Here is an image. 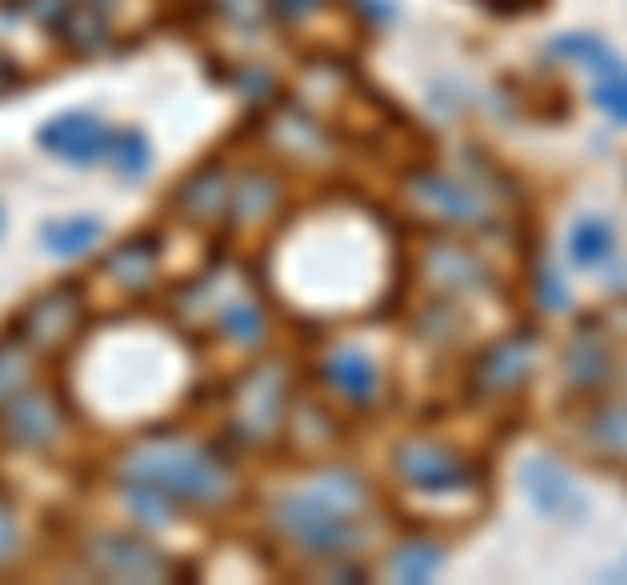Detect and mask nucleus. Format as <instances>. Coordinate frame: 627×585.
Here are the masks:
<instances>
[{
	"mask_svg": "<svg viewBox=\"0 0 627 585\" xmlns=\"http://www.w3.org/2000/svg\"><path fill=\"white\" fill-rule=\"evenodd\" d=\"M366 512L371 486L351 471H319L304 486H288L267 507L272 528L309 559H345L366 544Z\"/></svg>",
	"mask_w": 627,
	"mask_h": 585,
	"instance_id": "obj_1",
	"label": "nucleus"
},
{
	"mask_svg": "<svg viewBox=\"0 0 627 585\" xmlns=\"http://www.w3.org/2000/svg\"><path fill=\"white\" fill-rule=\"evenodd\" d=\"M121 481L152 486L168 502H189V507H225L230 491H236V481H230V471L215 455H204L199 444H183V439L136 444L121 460Z\"/></svg>",
	"mask_w": 627,
	"mask_h": 585,
	"instance_id": "obj_2",
	"label": "nucleus"
},
{
	"mask_svg": "<svg viewBox=\"0 0 627 585\" xmlns=\"http://www.w3.org/2000/svg\"><path fill=\"white\" fill-rule=\"evenodd\" d=\"M392 476H398L408 491H424V497H434V491H471L476 486V465L450 450V444L439 439H403L398 450H392Z\"/></svg>",
	"mask_w": 627,
	"mask_h": 585,
	"instance_id": "obj_3",
	"label": "nucleus"
},
{
	"mask_svg": "<svg viewBox=\"0 0 627 585\" xmlns=\"http://www.w3.org/2000/svg\"><path fill=\"white\" fill-rule=\"evenodd\" d=\"M533 356H539V330H513L492 340L476 356L471 366V392L476 397H513L528 387V371H533Z\"/></svg>",
	"mask_w": 627,
	"mask_h": 585,
	"instance_id": "obj_4",
	"label": "nucleus"
},
{
	"mask_svg": "<svg viewBox=\"0 0 627 585\" xmlns=\"http://www.w3.org/2000/svg\"><path fill=\"white\" fill-rule=\"evenodd\" d=\"M84 554L105 580H173L178 575V565L157 544L131 538V533H95L84 544Z\"/></svg>",
	"mask_w": 627,
	"mask_h": 585,
	"instance_id": "obj_5",
	"label": "nucleus"
},
{
	"mask_svg": "<svg viewBox=\"0 0 627 585\" xmlns=\"http://www.w3.org/2000/svg\"><path fill=\"white\" fill-rule=\"evenodd\" d=\"M283 403H288V377L283 366H257L251 377H241L236 403H230V424L241 439H267L283 424Z\"/></svg>",
	"mask_w": 627,
	"mask_h": 585,
	"instance_id": "obj_6",
	"label": "nucleus"
},
{
	"mask_svg": "<svg viewBox=\"0 0 627 585\" xmlns=\"http://www.w3.org/2000/svg\"><path fill=\"white\" fill-rule=\"evenodd\" d=\"M518 486H523V497L533 502V512H544V518L586 523V497H580V486L565 476V465L554 455H528L518 465Z\"/></svg>",
	"mask_w": 627,
	"mask_h": 585,
	"instance_id": "obj_7",
	"label": "nucleus"
},
{
	"mask_svg": "<svg viewBox=\"0 0 627 585\" xmlns=\"http://www.w3.org/2000/svg\"><path fill=\"white\" fill-rule=\"evenodd\" d=\"M79 319H84V298H79L74 283H63V288H53V293L32 298L16 330H21V340H27L32 350H63L68 340H74Z\"/></svg>",
	"mask_w": 627,
	"mask_h": 585,
	"instance_id": "obj_8",
	"label": "nucleus"
},
{
	"mask_svg": "<svg viewBox=\"0 0 627 585\" xmlns=\"http://www.w3.org/2000/svg\"><path fill=\"white\" fill-rule=\"evenodd\" d=\"M554 53H560V58H575V63H591V68H596V105L607 110L617 126H627V63L607 48V42L575 32V37H560V42H554Z\"/></svg>",
	"mask_w": 627,
	"mask_h": 585,
	"instance_id": "obj_9",
	"label": "nucleus"
},
{
	"mask_svg": "<svg viewBox=\"0 0 627 585\" xmlns=\"http://www.w3.org/2000/svg\"><path fill=\"white\" fill-rule=\"evenodd\" d=\"M319 382L330 387L345 408H371L377 403V392H382V371H377V361L366 356V350H356V345H340V350H330V356L319 361Z\"/></svg>",
	"mask_w": 627,
	"mask_h": 585,
	"instance_id": "obj_10",
	"label": "nucleus"
},
{
	"mask_svg": "<svg viewBox=\"0 0 627 585\" xmlns=\"http://www.w3.org/2000/svg\"><path fill=\"white\" fill-rule=\"evenodd\" d=\"M105 136H110V126L100 121V115L68 110V115H53V121L37 131V142H42V152L74 162V168H89V162L105 152Z\"/></svg>",
	"mask_w": 627,
	"mask_h": 585,
	"instance_id": "obj_11",
	"label": "nucleus"
},
{
	"mask_svg": "<svg viewBox=\"0 0 627 585\" xmlns=\"http://www.w3.org/2000/svg\"><path fill=\"white\" fill-rule=\"evenodd\" d=\"M408 199L424 209V215L445 220V225H481L486 220V199H476L471 189H460V183L439 178V173H413Z\"/></svg>",
	"mask_w": 627,
	"mask_h": 585,
	"instance_id": "obj_12",
	"label": "nucleus"
},
{
	"mask_svg": "<svg viewBox=\"0 0 627 585\" xmlns=\"http://www.w3.org/2000/svg\"><path fill=\"white\" fill-rule=\"evenodd\" d=\"M424 283L434 298H455V293H471L486 283V272L481 262L466 251V246H455V241H434L424 251Z\"/></svg>",
	"mask_w": 627,
	"mask_h": 585,
	"instance_id": "obj_13",
	"label": "nucleus"
},
{
	"mask_svg": "<svg viewBox=\"0 0 627 585\" xmlns=\"http://www.w3.org/2000/svg\"><path fill=\"white\" fill-rule=\"evenodd\" d=\"M612 350H607V335L596 330V324H580L570 350H565V371H570V387L575 392H601L612 382Z\"/></svg>",
	"mask_w": 627,
	"mask_h": 585,
	"instance_id": "obj_14",
	"label": "nucleus"
},
{
	"mask_svg": "<svg viewBox=\"0 0 627 585\" xmlns=\"http://www.w3.org/2000/svg\"><path fill=\"white\" fill-rule=\"evenodd\" d=\"M580 444L596 455L627 471V403H596L586 413V424H580Z\"/></svg>",
	"mask_w": 627,
	"mask_h": 585,
	"instance_id": "obj_15",
	"label": "nucleus"
},
{
	"mask_svg": "<svg viewBox=\"0 0 627 585\" xmlns=\"http://www.w3.org/2000/svg\"><path fill=\"white\" fill-rule=\"evenodd\" d=\"M183 215L189 220H204V225H215V220H230V173L225 168H204L199 178L183 183Z\"/></svg>",
	"mask_w": 627,
	"mask_h": 585,
	"instance_id": "obj_16",
	"label": "nucleus"
},
{
	"mask_svg": "<svg viewBox=\"0 0 627 585\" xmlns=\"http://www.w3.org/2000/svg\"><path fill=\"white\" fill-rule=\"evenodd\" d=\"M6 424H11V439H16V444H53L58 413H53V403H48L42 392H16Z\"/></svg>",
	"mask_w": 627,
	"mask_h": 585,
	"instance_id": "obj_17",
	"label": "nucleus"
},
{
	"mask_svg": "<svg viewBox=\"0 0 627 585\" xmlns=\"http://www.w3.org/2000/svg\"><path fill=\"white\" fill-rule=\"evenodd\" d=\"M387 570L398 580H408V585H424V580H434L439 570H445V544H434V538H408V544L392 549Z\"/></svg>",
	"mask_w": 627,
	"mask_h": 585,
	"instance_id": "obj_18",
	"label": "nucleus"
},
{
	"mask_svg": "<svg viewBox=\"0 0 627 585\" xmlns=\"http://www.w3.org/2000/svg\"><path fill=\"white\" fill-rule=\"evenodd\" d=\"M105 225L95 215H63V220H48L42 225V246L53 256H84L89 246H100Z\"/></svg>",
	"mask_w": 627,
	"mask_h": 585,
	"instance_id": "obj_19",
	"label": "nucleus"
},
{
	"mask_svg": "<svg viewBox=\"0 0 627 585\" xmlns=\"http://www.w3.org/2000/svg\"><path fill=\"white\" fill-rule=\"evenodd\" d=\"M152 272H157V251H152V241H126V246L105 262V277H110V283H121L126 293H147Z\"/></svg>",
	"mask_w": 627,
	"mask_h": 585,
	"instance_id": "obj_20",
	"label": "nucleus"
},
{
	"mask_svg": "<svg viewBox=\"0 0 627 585\" xmlns=\"http://www.w3.org/2000/svg\"><path fill=\"white\" fill-rule=\"evenodd\" d=\"M612 251H617V236H612L607 220H596V215L575 220V230H570V262L575 267H601Z\"/></svg>",
	"mask_w": 627,
	"mask_h": 585,
	"instance_id": "obj_21",
	"label": "nucleus"
},
{
	"mask_svg": "<svg viewBox=\"0 0 627 585\" xmlns=\"http://www.w3.org/2000/svg\"><path fill=\"white\" fill-rule=\"evenodd\" d=\"M272 204H277V183L267 173L230 178V220H262Z\"/></svg>",
	"mask_w": 627,
	"mask_h": 585,
	"instance_id": "obj_22",
	"label": "nucleus"
},
{
	"mask_svg": "<svg viewBox=\"0 0 627 585\" xmlns=\"http://www.w3.org/2000/svg\"><path fill=\"white\" fill-rule=\"evenodd\" d=\"M100 157H105L121 178H142V173L152 168V147H147V136H142V131H110Z\"/></svg>",
	"mask_w": 627,
	"mask_h": 585,
	"instance_id": "obj_23",
	"label": "nucleus"
},
{
	"mask_svg": "<svg viewBox=\"0 0 627 585\" xmlns=\"http://www.w3.org/2000/svg\"><path fill=\"white\" fill-rule=\"evenodd\" d=\"M220 335L236 340V345H262L267 340V319L257 303H230V309L220 314Z\"/></svg>",
	"mask_w": 627,
	"mask_h": 585,
	"instance_id": "obj_24",
	"label": "nucleus"
},
{
	"mask_svg": "<svg viewBox=\"0 0 627 585\" xmlns=\"http://www.w3.org/2000/svg\"><path fill=\"white\" fill-rule=\"evenodd\" d=\"M272 142H277V152L298 157V152H314V147H324V136H319V126L309 121V115H283V121L272 126Z\"/></svg>",
	"mask_w": 627,
	"mask_h": 585,
	"instance_id": "obj_25",
	"label": "nucleus"
},
{
	"mask_svg": "<svg viewBox=\"0 0 627 585\" xmlns=\"http://www.w3.org/2000/svg\"><path fill=\"white\" fill-rule=\"evenodd\" d=\"M21 387H27V356L21 345H0V403H11Z\"/></svg>",
	"mask_w": 627,
	"mask_h": 585,
	"instance_id": "obj_26",
	"label": "nucleus"
},
{
	"mask_svg": "<svg viewBox=\"0 0 627 585\" xmlns=\"http://www.w3.org/2000/svg\"><path fill=\"white\" fill-rule=\"evenodd\" d=\"M21 549V528H16V518L6 507H0V565H6V559Z\"/></svg>",
	"mask_w": 627,
	"mask_h": 585,
	"instance_id": "obj_27",
	"label": "nucleus"
},
{
	"mask_svg": "<svg viewBox=\"0 0 627 585\" xmlns=\"http://www.w3.org/2000/svg\"><path fill=\"white\" fill-rule=\"evenodd\" d=\"M319 0H272V11L277 16H304V11H314Z\"/></svg>",
	"mask_w": 627,
	"mask_h": 585,
	"instance_id": "obj_28",
	"label": "nucleus"
},
{
	"mask_svg": "<svg viewBox=\"0 0 627 585\" xmlns=\"http://www.w3.org/2000/svg\"><path fill=\"white\" fill-rule=\"evenodd\" d=\"M612 580H627V559H622V565H617V570H612Z\"/></svg>",
	"mask_w": 627,
	"mask_h": 585,
	"instance_id": "obj_29",
	"label": "nucleus"
},
{
	"mask_svg": "<svg viewBox=\"0 0 627 585\" xmlns=\"http://www.w3.org/2000/svg\"><path fill=\"white\" fill-rule=\"evenodd\" d=\"M622 371H627V361H622Z\"/></svg>",
	"mask_w": 627,
	"mask_h": 585,
	"instance_id": "obj_30",
	"label": "nucleus"
}]
</instances>
